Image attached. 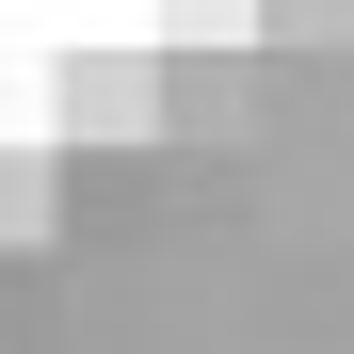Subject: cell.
I'll list each match as a JSON object with an SVG mask.
<instances>
[{"instance_id": "1", "label": "cell", "mask_w": 354, "mask_h": 354, "mask_svg": "<svg viewBox=\"0 0 354 354\" xmlns=\"http://www.w3.org/2000/svg\"><path fill=\"white\" fill-rule=\"evenodd\" d=\"M48 145L65 161L161 145V48H65V65H48Z\"/></svg>"}, {"instance_id": "2", "label": "cell", "mask_w": 354, "mask_h": 354, "mask_svg": "<svg viewBox=\"0 0 354 354\" xmlns=\"http://www.w3.org/2000/svg\"><path fill=\"white\" fill-rule=\"evenodd\" d=\"M258 113H274L258 32L242 48H161V145H258Z\"/></svg>"}, {"instance_id": "3", "label": "cell", "mask_w": 354, "mask_h": 354, "mask_svg": "<svg viewBox=\"0 0 354 354\" xmlns=\"http://www.w3.org/2000/svg\"><path fill=\"white\" fill-rule=\"evenodd\" d=\"M0 242H65V145L0 129Z\"/></svg>"}, {"instance_id": "4", "label": "cell", "mask_w": 354, "mask_h": 354, "mask_svg": "<svg viewBox=\"0 0 354 354\" xmlns=\"http://www.w3.org/2000/svg\"><path fill=\"white\" fill-rule=\"evenodd\" d=\"M48 338H65V258L0 242V354H48Z\"/></svg>"}, {"instance_id": "5", "label": "cell", "mask_w": 354, "mask_h": 354, "mask_svg": "<svg viewBox=\"0 0 354 354\" xmlns=\"http://www.w3.org/2000/svg\"><path fill=\"white\" fill-rule=\"evenodd\" d=\"M258 0H161V48H242Z\"/></svg>"}, {"instance_id": "6", "label": "cell", "mask_w": 354, "mask_h": 354, "mask_svg": "<svg viewBox=\"0 0 354 354\" xmlns=\"http://www.w3.org/2000/svg\"><path fill=\"white\" fill-rule=\"evenodd\" d=\"M354 0H258V48H338Z\"/></svg>"}]
</instances>
